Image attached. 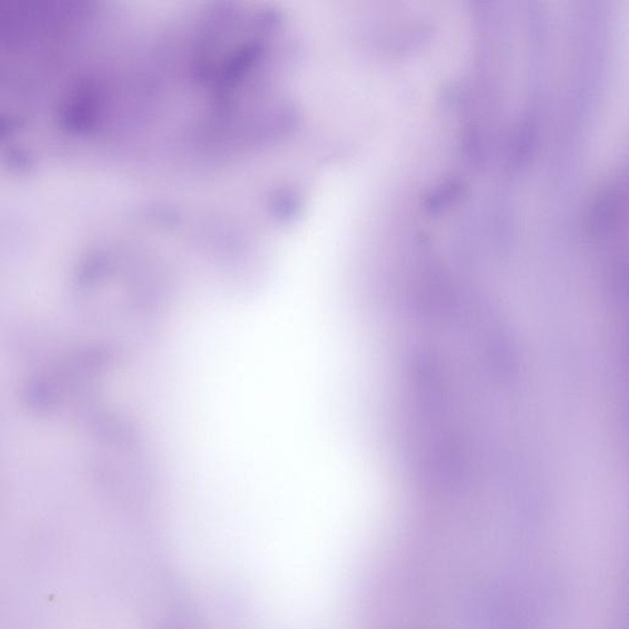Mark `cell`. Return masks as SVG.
<instances>
[{
    "instance_id": "obj_1",
    "label": "cell",
    "mask_w": 629,
    "mask_h": 629,
    "mask_svg": "<svg viewBox=\"0 0 629 629\" xmlns=\"http://www.w3.org/2000/svg\"><path fill=\"white\" fill-rule=\"evenodd\" d=\"M100 3L0 0V132L69 127L101 53Z\"/></svg>"
}]
</instances>
